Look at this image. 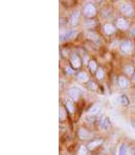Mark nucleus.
I'll return each mask as SVG.
<instances>
[{"label":"nucleus","instance_id":"18","mask_svg":"<svg viewBox=\"0 0 135 155\" xmlns=\"http://www.w3.org/2000/svg\"><path fill=\"white\" fill-rule=\"evenodd\" d=\"M77 80H79L80 82H87L88 81V76H87L86 72H80V74H77Z\"/></svg>","mask_w":135,"mask_h":155},{"label":"nucleus","instance_id":"20","mask_svg":"<svg viewBox=\"0 0 135 155\" xmlns=\"http://www.w3.org/2000/svg\"><path fill=\"white\" fill-rule=\"evenodd\" d=\"M66 108H67V110L69 111L70 113H74V105L72 103L71 101H66Z\"/></svg>","mask_w":135,"mask_h":155},{"label":"nucleus","instance_id":"21","mask_svg":"<svg viewBox=\"0 0 135 155\" xmlns=\"http://www.w3.org/2000/svg\"><path fill=\"white\" fill-rule=\"evenodd\" d=\"M59 118H60V120H64L66 118L65 110L62 107H60V109H59Z\"/></svg>","mask_w":135,"mask_h":155},{"label":"nucleus","instance_id":"24","mask_svg":"<svg viewBox=\"0 0 135 155\" xmlns=\"http://www.w3.org/2000/svg\"><path fill=\"white\" fill-rule=\"evenodd\" d=\"M95 74H97V78L98 80H102L103 78H104V76H105V72H104V70H103L102 68H100V69H97V71L95 72Z\"/></svg>","mask_w":135,"mask_h":155},{"label":"nucleus","instance_id":"16","mask_svg":"<svg viewBox=\"0 0 135 155\" xmlns=\"http://www.w3.org/2000/svg\"><path fill=\"white\" fill-rule=\"evenodd\" d=\"M118 100H120V103L122 104L123 106H129L130 105V99L128 97V95L122 94L120 97H118Z\"/></svg>","mask_w":135,"mask_h":155},{"label":"nucleus","instance_id":"8","mask_svg":"<svg viewBox=\"0 0 135 155\" xmlns=\"http://www.w3.org/2000/svg\"><path fill=\"white\" fill-rule=\"evenodd\" d=\"M111 126V120L109 117H104L102 118V120H100V129L102 130H105V131H107L109 128H110Z\"/></svg>","mask_w":135,"mask_h":155},{"label":"nucleus","instance_id":"1","mask_svg":"<svg viewBox=\"0 0 135 155\" xmlns=\"http://www.w3.org/2000/svg\"><path fill=\"white\" fill-rule=\"evenodd\" d=\"M83 13L87 18H92L97 15V8L92 3H87L84 6Z\"/></svg>","mask_w":135,"mask_h":155},{"label":"nucleus","instance_id":"9","mask_svg":"<svg viewBox=\"0 0 135 155\" xmlns=\"http://www.w3.org/2000/svg\"><path fill=\"white\" fill-rule=\"evenodd\" d=\"M117 84L120 86V88L122 89H126V88L129 87V81L126 77H120L117 80Z\"/></svg>","mask_w":135,"mask_h":155},{"label":"nucleus","instance_id":"13","mask_svg":"<svg viewBox=\"0 0 135 155\" xmlns=\"http://www.w3.org/2000/svg\"><path fill=\"white\" fill-rule=\"evenodd\" d=\"M85 37L87 39H89V40H91V41H98V40H100V37H98V35H97V33H95V31H86Z\"/></svg>","mask_w":135,"mask_h":155},{"label":"nucleus","instance_id":"12","mask_svg":"<svg viewBox=\"0 0 135 155\" xmlns=\"http://www.w3.org/2000/svg\"><path fill=\"white\" fill-rule=\"evenodd\" d=\"M103 29H104V33L106 35H111V34H113L115 31V26L111 23H106L103 27Z\"/></svg>","mask_w":135,"mask_h":155},{"label":"nucleus","instance_id":"2","mask_svg":"<svg viewBox=\"0 0 135 155\" xmlns=\"http://www.w3.org/2000/svg\"><path fill=\"white\" fill-rule=\"evenodd\" d=\"M120 51H122L123 54H131L132 51H133V44L130 40H125L120 43Z\"/></svg>","mask_w":135,"mask_h":155},{"label":"nucleus","instance_id":"27","mask_svg":"<svg viewBox=\"0 0 135 155\" xmlns=\"http://www.w3.org/2000/svg\"><path fill=\"white\" fill-rule=\"evenodd\" d=\"M130 34H131L132 36H135V24L132 26V28L130 29Z\"/></svg>","mask_w":135,"mask_h":155},{"label":"nucleus","instance_id":"4","mask_svg":"<svg viewBox=\"0 0 135 155\" xmlns=\"http://www.w3.org/2000/svg\"><path fill=\"white\" fill-rule=\"evenodd\" d=\"M120 12L123 14H125L126 16H131L134 12L133 6L129 3H122L120 5Z\"/></svg>","mask_w":135,"mask_h":155},{"label":"nucleus","instance_id":"11","mask_svg":"<svg viewBox=\"0 0 135 155\" xmlns=\"http://www.w3.org/2000/svg\"><path fill=\"white\" fill-rule=\"evenodd\" d=\"M116 26L120 29H127L128 26H129V23L125 19H123V18H118L116 20Z\"/></svg>","mask_w":135,"mask_h":155},{"label":"nucleus","instance_id":"25","mask_svg":"<svg viewBox=\"0 0 135 155\" xmlns=\"http://www.w3.org/2000/svg\"><path fill=\"white\" fill-rule=\"evenodd\" d=\"M88 88H89V89H91V90H95L97 88V83H94V82H92V81L88 82Z\"/></svg>","mask_w":135,"mask_h":155},{"label":"nucleus","instance_id":"19","mask_svg":"<svg viewBox=\"0 0 135 155\" xmlns=\"http://www.w3.org/2000/svg\"><path fill=\"white\" fill-rule=\"evenodd\" d=\"M125 72L128 74V76H132V74H134V67L131 65H126L125 66Z\"/></svg>","mask_w":135,"mask_h":155},{"label":"nucleus","instance_id":"31","mask_svg":"<svg viewBox=\"0 0 135 155\" xmlns=\"http://www.w3.org/2000/svg\"><path fill=\"white\" fill-rule=\"evenodd\" d=\"M134 155H135V154H134Z\"/></svg>","mask_w":135,"mask_h":155},{"label":"nucleus","instance_id":"6","mask_svg":"<svg viewBox=\"0 0 135 155\" xmlns=\"http://www.w3.org/2000/svg\"><path fill=\"white\" fill-rule=\"evenodd\" d=\"M80 94H81V91L77 89V87H71L68 90V95H69L74 101H77V100H79Z\"/></svg>","mask_w":135,"mask_h":155},{"label":"nucleus","instance_id":"23","mask_svg":"<svg viewBox=\"0 0 135 155\" xmlns=\"http://www.w3.org/2000/svg\"><path fill=\"white\" fill-rule=\"evenodd\" d=\"M126 151H127V149H126L125 143H122L118 148V155H126Z\"/></svg>","mask_w":135,"mask_h":155},{"label":"nucleus","instance_id":"14","mask_svg":"<svg viewBox=\"0 0 135 155\" xmlns=\"http://www.w3.org/2000/svg\"><path fill=\"white\" fill-rule=\"evenodd\" d=\"M102 143H103L102 140H92V142H90L88 143L87 148H88L89 150H93V149H95L97 147H98V146H100Z\"/></svg>","mask_w":135,"mask_h":155},{"label":"nucleus","instance_id":"29","mask_svg":"<svg viewBox=\"0 0 135 155\" xmlns=\"http://www.w3.org/2000/svg\"><path fill=\"white\" fill-rule=\"evenodd\" d=\"M133 82H134V83H135V74H133Z\"/></svg>","mask_w":135,"mask_h":155},{"label":"nucleus","instance_id":"7","mask_svg":"<svg viewBox=\"0 0 135 155\" xmlns=\"http://www.w3.org/2000/svg\"><path fill=\"white\" fill-rule=\"evenodd\" d=\"M79 18H80V12H79V11H74V12H72V14L70 15V18H69L70 25H72V26L77 25V21H79Z\"/></svg>","mask_w":135,"mask_h":155},{"label":"nucleus","instance_id":"28","mask_svg":"<svg viewBox=\"0 0 135 155\" xmlns=\"http://www.w3.org/2000/svg\"><path fill=\"white\" fill-rule=\"evenodd\" d=\"M66 71H67L68 74H72V72H74V70L70 69V67H66Z\"/></svg>","mask_w":135,"mask_h":155},{"label":"nucleus","instance_id":"17","mask_svg":"<svg viewBox=\"0 0 135 155\" xmlns=\"http://www.w3.org/2000/svg\"><path fill=\"white\" fill-rule=\"evenodd\" d=\"M89 68H90V70H91V72H97V62H95L94 60H90L89 61Z\"/></svg>","mask_w":135,"mask_h":155},{"label":"nucleus","instance_id":"5","mask_svg":"<svg viewBox=\"0 0 135 155\" xmlns=\"http://www.w3.org/2000/svg\"><path fill=\"white\" fill-rule=\"evenodd\" d=\"M70 63H71L72 67L74 68V69H77V68H80L82 65V61L81 59H80V57L77 56V54H71V57H70Z\"/></svg>","mask_w":135,"mask_h":155},{"label":"nucleus","instance_id":"22","mask_svg":"<svg viewBox=\"0 0 135 155\" xmlns=\"http://www.w3.org/2000/svg\"><path fill=\"white\" fill-rule=\"evenodd\" d=\"M95 25H97V21H94V20H86L85 21L86 27H94Z\"/></svg>","mask_w":135,"mask_h":155},{"label":"nucleus","instance_id":"15","mask_svg":"<svg viewBox=\"0 0 135 155\" xmlns=\"http://www.w3.org/2000/svg\"><path fill=\"white\" fill-rule=\"evenodd\" d=\"M100 110V104H94L92 107H90V109L88 110V113L91 115H94V114H97Z\"/></svg>","mask_w":135,"mask_h":155},{"label":"nucleus","instance_id":"26","mask_svg":"<svg viewBox=\"0 0 135 155\" xmlns=\"http://www.w3.org/2000/svg\"><path fill=\"white\" fill-rule=\"evenodd\" d=\"M86 152H87L86 148L84 147V146H81L79 151H77V155H86Z\"/></svg>","mask_w":135,"mask_h":155},{"label":"nucleus","instance_id":"3","mask_svg":"<svg viewBox=\"0 0 135 155\" xmlns=\"http://www.w3.org/2000/svg\"><path fill=\"white\" fill-rule=\"evenodd\" d=\"M77 35V31L74 29H69V31H62L60 34V41H67L74 39Z\"/></svg>","mask_w":135,"mask_h":155},{"label":"nucleus","instance_id":"30","mask_svg":"<svg viewBox=\"0 0 135 155\" xmlns=\"http://www.w3.org/2000/svg\"><path fill=\"white\" fill-rule=\"evenodd\" d=\"M134 61H135V58H134Z\"/></svg>","mask_w":135,"mask_h":155},{"label":"nucleus","instance_id":"10","mask_svg":"<svg viewBox=\"0 0 135 155\" xmlns=\"http://www.w3.org/2000/svg\"><path fill=\"white\" fill-rule=\"evenodd\" d=\"M91 133L88 131V130L84 129V128H81L79 130V137L81 138V140H88V138L91 137Z\"/></svg>","mask_w":135,"mask_h":155}]
</instances>
